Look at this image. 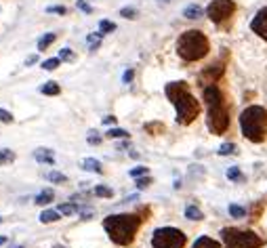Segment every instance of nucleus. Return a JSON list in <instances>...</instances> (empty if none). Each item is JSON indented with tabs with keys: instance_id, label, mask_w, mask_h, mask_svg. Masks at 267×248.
<instances>
[{
	"instance_id": "11",
	"label": "nucleus",
	"mask_w": 267,
	"mask_h": 248,
	"mask_svg": "<svg viewBox=\"0 0 267 248\" xmlns=\"http://www.w3.org/2000/svg\"><path fill=\"white\" fill-rule=\"evenodd\" d=\"M221 74H223V65H221V63H215V65L208 67L206 72H202V76H200V78H202L204 82H208V84H213ZM208 84H206V86H208Z\"/></svg>"
},
{
	"instance_id": "18",
	"label": "nucleus",
	"mask_w": 267,
	"mask_h": 248,
	"mask_svg": "<svg viewBox=\"0 0 267 248\" xmlns=\"http://www.w3.org/2000/svg\"><path fill=\"white\" fill-rule=\"evenodd\" d=\"M59 217H61L59 211H44V213L40 215V221H42V223H55V221H59Z\"/></svg>"
},
{
	"instance_id": "1",
	"label": "nucleus",
	"mask_w": 267,
	"mask_h": 248,
	"mask_svg": "<svg viewBox=\"0 0 267 248\" xmlns=\"http://www.w3.org/2000/svg\"><path fill=\"white\" fill-rule=\"evenodd\" d=\"M166 97L173 101V105L177 109V122L179 124H189L200 114V105L194 99V95L189 93L185 82H168Z\"/></svg>"
},
{
	"instance_id": "6",
	"label": "nucleus",
	"mask_w": 267,
	"mask_h": 248,
	"mask_svg": "<svg viewBox=\"0 0 267 248\" xmlns=\"http://www.w3.org/2000/svg\"><path fill=\"white\" fill-rule=\"evenodd\" d=\"M221 236H223L227 248H259L263 244V240L255 232H240L234 227H225Z\"/></svg>"
},
{
	"instance_id": "26",
	"label": "nucleus",
	"mask_w": 267,
	"mask_h": 248,
	"mask_svg": "<svg viewBox=\"0 0 267 248\" xmlns=\"http://www.w3.org/2000/svg\"><path fill=\"white\" fill-rule=\"evenodd\" d=\"M234 151H236V145H234V143H223V145L219 147V154H221V156H232Z\"/></svg>"
},
{
	"instance_id": "33",
	"label": "nucleus",
	"mask_w": 267,
	"mask_h": 248,
	"mask_svg": "<svg viewBox=\"0 0 267 248\" xmlns=\"http://www.w3.org/2000/svg\"><path fill=\"white\" fill-rule=\"evenodd\" d=\"M120 15H122V17H126V19H135V17H137V11L132 9V7H128V9H122V11H120Z\"/></svg>"
},
{
	"instance_id": "30",
	"label": "nucleus",
	"mask_w": 267,
	"mask_h": 248,
	"mask_svg": "<svg viewBox=\"0 0 267 248\" xmlns=\"http://www.w3.org/2000/svg\"><path fill=\"white\" fill-rule=\"evenodd\" d=\"M59 59H61V61H72V59H74L72 49H61V51H59Z\"/></svg>"
},
{
	"instance_id": "12",
	"label": "nucleus",
	"mask_w": 267,
	"mask_h": 248,
	"mask_svg": "<svg viewBox=\"0 0 267 248\" xmlns=\"http://www.w3.org/2000/svg\"><path fill=\"white\" fill-rule=\"evenodd\" d=\"M53 198H55V192H53V189H44V192H40V194H38V198H36V204H40V206H47V204H51V202H53Z\"/></svg>"
},
{
	"instance_id": "42",
	"label": "nucleus",
	"mask_w": 267,
	"mask_h": 248,
	"mask_svg": "<svg viewBox=\"0 0 267 248\" xmlns=\"http://www.w3.org/2000/svg\"><path fill=\"white\" fill-rule=\"evenodd\" d=\"M3 244H7V238H5V236H0V246H3Z\"/></svg>"
},
{
	"instance_id": "36",
	"label": "nucleus",
	"mask_w": 267,
	"mask_h": 248,
	"mask_svg": "<svg viewBox=\"0 0 267 248\" xmlns=\"http://www.w3.org/2000/svg\"><path fill=\"white\" fill-rule=\"evenodd\" d=\"M88 143L97 145V143H101V137H97V132H88Z\"/></svg>"
},
{
	"instance_id": "21",
	"label": "nucleus",
	"mask_w": 267,
	"mask_h": 248,
	"mask_svg": "<svg viewBox=\"0 0 267 248\" xmlns=\"http://www.w3.org/2000/svg\"><path fill=\"white\" fill-rule=\"evenodd\" d=\"M185 217L192 219V221H200V219H202V211L196 208V206H187L185 208Z\"/></svg>"
},
{
	"instance_id": "43",
	"label": "nucleus",
	"mask_w": 267,
	"mask_h": 248,
	"mask_svg": "<svg viewBox=\"0 0 267 248\" xmlns=\"http://www.w3.org/2000/svg\"><path fill=\"white\" fill-rule=\"evenodd\" d=\"M53 248H65V246H59V244H55V246H53Z\"/></svg>"
},
{
	"instance_id": "22",
	"label": "nucleus",
	"mask_w": 267,
	"mask_h": 248,
	"mask_svg": "<svg viewBox=\"0 0 267 248\" xmlns=\"http://www.w3.org/2000/svg\"><path fill=\"white\" fill-rule=\"evenodd\" d=\"M95 196H99V198H112L114 192L109 189V187H105V185H97L95 187Z\"/></svg>"
},
{
	"instance_id": "23",
	"label": "nucleus",
	"mask_w": 267,
	"mask_h": 248,
	"mask_svg": "<svg viewBox=\"0 0 267 248\" xmlns=\"http://www.w3.org/2000/svg\"><path fill=\"white\" fill-rule=\"evenodd\" d=\"M101 32H97V34H91L88 36V47H91V51H95L97 47H99V42H101Z\"/></svg>"
},
{
	"instance_id": "41",
	"label": "nucleus",
	"mask_w": 267,
	"mask_h": 248,
	"mask_svg": "<svg viewBox=\"0 0 267 248\" xmlns=\"http://www.w3.org/2000/svg\"><path fill=\"white\" fill-rule=\"evenodd\" d=\"M28 65H32V63H36V57H28V61H26Z\"/></svg>"
},
{
	"instance_id": "17",
	"label": "nucleus",
	"mask_w": 267,
	"mask_h": 248,
	"mask_svg": "<svg viewBox=\"0 0 267 248\" xmlns=\"http://www.w3.org/2000/svg\"><path fill=\"white\" fill-rule=\"evenodd\" d=\"M55 38H57V34H44V36L38 40V51H47L51 44L55 42Z\"/></svg>"
},
{
	"instance_id": "13",
	"label": "nucleus",
	"mask_w": 267,
	"mask_h": 248,
	"mask_svg": "<svg viewBox=\"0 0 267 248\" xmlns=\"http://www.w3.org/2000/svg\"><path fill=\"white\" fill-rule=\"evenodd\" d=\"M192 248H221V244L215 242V240H211V238H206V236H202V238L196 240V244Z\"/></svg>"
},
{
	"instance_id": "45",
	"label": "nucleus",
	"mask_w": 267,
	"mask_h": 248,
	"mask_svg": "<svg viewBox=\"0 0 267 248\" xmlns=\"http://www.w3.org/2000/svg\"><path fill=\"white\" fill-rule=\"evenodd\" d=\"M0 221H3V219H0Z\"/></svg>"
},
{
	"instance_id": "16",
	"label": "nucleus",
	"mask_w": 267,
	"mask_h": 248,
	"mask_svg": "<svg viewBox=\"0 0 267 248\" xmlns=\"http://www.w3.org/2000/svg\"><path fill=\"white\" fill-rule=\"evenodd\" d=\"M59 91H61V86L57 82H44L40 86V93L42 95H59Z\"/></svg>"
},
{
	"instance_id": "2",
	"label": "nucleus",
	"mask_w": 267,
	"mask_h": 248,
	"mask_svg": "<svg viewBox=\"0 0 267 248\" xmlns=\"http://www.w3.org/2000/svg\"><path fill=\"white\" fill-rule=\"evenodd\" d=\"M141 225V219L137 215H109L103 221V227L114 244L128 246L135 238L137 230Z\"/></svg>"
},
{
	"instance_id": "34",
	"label": "nucleus",
	"mask_w": 267,
	"mask_h": 248,
	"mask_svg": "<svg viewBox=\"0 0 267 248\" xmlns=\"http://www.w3.org/2000/svg\"><path fill=\"white\" fill-rule=\"evenodd\" d=\"M143 175H147V168H145V166H137V168L130 170V177H135V179H139V177H143Z\"/></svg>"
},
{
	"instance_id": "10",
	"label": "nucleus",
	"mask_w": 267,
	"mask_h": 248,
	"mask_svg": "<svg viewBox=\"0 0 267 248\" xmlns=\"http://www.w3.org/2000/svg\"><path fill=\"white\" fill-rule=\"evenodd\" d=\"M34 158L40 164H49V166L55 164V154H53V149H47V147H38L34 151Z\"/></svg>"
},
{
	"instance_id": "3",
	"label": "nucleus",
	"mask_w": 267,
	"mask_h": 248,
	"mask_svg": "<svg viewBox=\"0 0 267 248\" xmlns=\"http://www.w3.org/2000/svg\"><path fill=\"white\" fill-rule=\"evenodd\" d=\"M204 101L208 105V128L215 135L225 132L230 126V114H227L223 95H221V91L215 84L204 86Z\"/></svg>"
},
{
	"instance_id": "24",
	"label": "nucleus",
	"mask_w": 267,
	"mask_h": 248,
	"mask_svg": "<svg viewBox=\"0 0 267 248\" xmlns=\"http://www.w3.org/2000/svg\"><path fill=\"white\" fill-rule=\"evenodd\" d=\"M107 137H112V139H122V137H128V132L122 130V128H112V130H107Z\"/></svg>"
},
{
	"instance_id": "25",
	"label": "nucleus",
	"mask_w": 267,
	"mask_h": 248,
	"mask_svg": "<svg viewBox=\"0 0 267 248\" xmlns=\"http://www.w3.org/2000/svg\"><path fill=\"white\" fill-rule=\"evenodd\" d=\"M114 30H116V24H112V21H101V24H99V32H101V34L114 32Z\"/></svg>"
},
{
	"instance_id": "28",
	"label": "nucleus",
	"mask_w": 267,
	"mask_h": 248,
	"mask_svg": "<svg viewBox=\"0 0 267 248\" xmlns=\"http://www.w3.org/2000/svg\"><path fill=\"white\" fill-rule=\"evenodd\" d=\"M59 61H61L59 57H57V59H47V61H44V63H42V67H44V70H49V72H53V70H55V67L59 65Z\"/></svg>"
},
{
	"instance_id": "32",
	"label": "nucleus",
	"mask_w": 267,
	"mask_h": 248,
	"mask_svg": "<svg viewBox=\"0 0 267 248\" xmlns=\"http://www.w3.org/2000/svg\"><path fill=\"white\" fill-rule=\"evenodd\" d=\"M0 122H5V124L13 122V114H11V111H7V109H0Z\"/></svg>"
},
{
	"instance_id": "19",
	"label": "nucleus",
	"mask_w": 267,
	"mask_h": 248,
	"mask_svg": "<svg viewBox=\"0 0 267 248\" xmlns=\"http://www.w3.org/2000/svg\"><path fill=\"white\" fill-rule=\"evenodd\" d=\"M47 179H49V181H53V183H63V181H68V177H65L63 173H59V170L47 173Z\"/></svg>"
},
{
	"instance_id": "40",
	"label": "nucleus",
	"mask_w": 267,
	"mask_h": 248,
	"mask_svg": "<svg viewBox=\"0 0 267 248\" xmlns=\"http://www.w3.org/2000/svg\"><path fill=\"white\" fill-rule=\"evenodd\" d=\"M132 80V70H128L126 74H124V82H130Z\"/></svg>"
},
{
	"instance_id": "35",
	"label": "nucleus",
	"mask_w": 267,
	"mask_h": 248,
	"mask_svg": "<svg viewBox=\"0 0 267 248\" xmlns=\"http://www.w3.org/2000/svg\"><path fill=\"white\" fill-rule=\"evenodd\" d=\"M149 183H151V179H149V177H145V179H137V187H139V189H145Z\"/></svg>"
},
{
	"instance_id": "37",
	"label": "nucleus",
	"mask_w": 267,
	"mask_h": 248,
	"mask_svg": "<svg viewBox=\"0 0 267 248\" xmlns=\"http://www.w3.org/2000/svg\"><path fill=\"white\" fill-rule=\"evenodd\" d=\"M47 11H49V13H59V15H65V7H49Z\"/></svg>"
},
{
	"instance_id": "4",
	"label": "nucleus",
	"mask_w": 267,
	"mask_h": 248,
	"mask_svg": "<svg viewBox=\"0 0 267 248\" xmlns=\"http://www.w3.org/2000/svg\"><path fill=\"white\" fill-rule=\"evenodd\" d=\"M240 126L244 137L255 143H261L267 137V111L259 105L246 107L240 116Z\"/></svg>"
},
{
	"instance_id": "39",
	"label": "nucleus",
	"mask_w": 267,
	"mask_h": 248,
	"mask_svg": "<svg viewBox=\"0 0 267 248\" xmlns=\"http://www.w3.org/2000/svg\"><path fill=\"white\" fill-rule=\"evenodd\" d=\"M116 122V118L114 116H107V118H103V124H114Z\"/></svg>"
},
{
	"instance_id": "31",
	"label": "nucleus",
	"mask_w": 267,
	"mask_h": 248,
	"mask_svg": "<svg viewBox=\"0 0 267 248\" xmlns=\"http://www.w3.org/2000/svg\"><path fill=\"white\" fill-rule=\"evenodd\" d=\"M230 215L238 219V217H244V215H246V211H244L242 206H236V204H232V206H230Z\"/></svg>"
},
{
	"instance_id": "27",
	"label": "nucleus",
	"mask_w": 267,
	"mask_h": 248,
	"mask_svg": "<svg viewBox=\"0 0 267 248\" xmlns=\"http://www.w3.org/2000/svg\"><path fill=\"white\" fill-rule=\"evenodd\" d=\"M59 213H61V215H76V213H78V206H74V204H61V206H59Z\"/></svg>"
},
{
	"instance_id": "8",
	"label": "nucleus",
	"mask_w": 267,
	"mask_h": 248,
	"mask_svg": "<svg viewBox=\"0 0 267 248\" xmlns=\"http://www.w3.org/2000/svg\"><path fill=\"white\" fill-rule=\"evenodd\" d=\"M234 11H236L234 0H213L206 9V15H208L211 21H215V24H221V21L230 19L234 15Z\"/></svg>"
},
{
	"instance_id": "29",
	"label": "nucleus",
	"mask_w": 267,
	"mask_h": 248,
	"mask_svg": "<svg viewBox=\"0 0 267 248\" xmlns=\"http://www.w3.org/2000/svg\"><path fill=\"white\" fill-rule=\"evenodd\" d=\"M227 177L232 179V181H242V179H244V177H242V173H240L236 166H232V168L227 170Z\"/></svg>"
},
{
	"instance_id": "15",
	"label": "nucleus",
	"mask_w": 267,
	"mask_h": 248,
	"mask_svg": "<svg viewBox=\"0 0 267 248\" xmlns=\"http://www.w3.org/2000/svg\"><path fill=\"white\" fill-rule=\"evenodd\" d=\"M82 168L84 170H91V173H101V162L95 160V158H86V160H82Z\"/></svg>"
},
{
	"instance_id": "20",
	"label": "nucleus",
	"mask_w": 267,
	"mask_h": 248,
	"mask_svg": "<svg viewBox=\"0 0 267 248\" xmlns=\"http://www.w3.org/2000/svg\"><path fill=\"white\" fill-rule=\"evenodd\" d=\"M15 160V151L11 149H0V164H11Z\"/></svg>"
},
{
	"instance_id": "38",
	"label": "nucleus",
	"mask_w": 267,
	"mask_h": 248,
	"mask_svg": "<svg viewBox=\"0 0 267 248\" xmlns=\"http://www.w3.org/2000/svg\"><path fill=\"white\" fill-rule=\"evenodd\" d=\"M78 7H80V9L84 11V13H91V7H88V5H84L82 0H78Z\"/></svg>"
},
{
	"instance_id": "7",
	"label": "nucleus",
	"mask_w": 267,
	"mask_h": 248,
	"mask_svg": "<svg viewBox=\"0 0 267 248\" xmlns=\"http://www.w3.org/2000/svg\"><path fill=\"white\" fill-rule=\"evenodd\" d=\"M185 242V234L175 227H160L151 236V248H183Z\"/></svg>"
},
{
	"instance_id": "14",
	"label": "nucleus",
	"mask_w": 267,
	"mask_h": 248,
	"mask_svg": "<svg viewBox=\"0 0 267 248\" xmlns=\"http://www.w3.org/2000/svg\"><path fill=\"white\" fill-rule=\"evenodd\" d=\"M202 15H204V11L200 9L198 5H189V7L183 9V17H187V19H200Z\"/></svg>"
},
{
	"instance_id": "5",
	"label": "nucleus",
	"mask_w": 267,
	"mask_h": 248,
	"mask_svg": "<svg viewBox=\"0 0 267 248\" xmlns=\"http://www.w3.org/2000/svg\"><path fill=\"white\" fill-rule=\"evenodd\" d=\"M177 53L185 61L202 59L208 53V38L198 30H189V32L181 34L179 42H177Z\"/></svg>"
},
{
	"instance_id": "44",
	"label": "nucleus",
	"mask_w": 267,
	"mask_h": 248,
	"mask_svg": "<svg viewBox=\"0 0 267 248\" xmlns=\"http://www.w3.org/2000/svg\"><path fill=\"white\" fill-rule=\"evenodd\" d=\"M13 248H24V246H13Z\"/></svg>"
},
{
	"instance_id": "9",
	"label": "nucleus",
	"mask_w": 267,
	"mask_h": 248,
	"mask_svg": "<svg viewBox=\"0 0 267 248\" xmlns=\"http://www.w3.org/2000/svg\"><path fill=\"white\" fill-rule=\"evenodd\" d=\"M251 28H253L255 34H259L263 40H267V7H263V9L255 15Z\"/></svg>"
}]
</instances>
